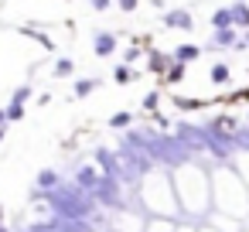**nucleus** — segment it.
<instances>
[{
	"instance_id": "obj_16",
	"label": "nucleus",
	"mask_w": 249,
	"mask_h": 232,
	"mask_svg": "<svg viewBox=\"0 0 249 232\" xmlns=\"http://www.w3.org/2000/svg\"><path fill=\"white\" fill-rule=\"evenodd\" d=\"M21 116H24V106L11 103V106H7V120H21Z\"/></svg>"
},
{
	"instance_id": "obj_12",
	"label": "nucleus",
	"mask_w": 249,
	"mask_h": 232,
	"mask_svg": "<svg viewBox=\"0 0 249 232\" xmlns=\"http://www.w3.org/2000/svg\"><path fill=\"white\" fill-rule=\"evenodd\" d=\"M181 75H184V65H181V62H171V69H167V82H181Z\"/></svg>"
},
{
	"instance_id": "obj_10",
	"label": "nucleus",
	"mask_w": 249,
	"mask_h": 232,
	"mask_svg": "<svg viewBox=\"0 0 249 232\" xmlns=\"http://www.w3.org/2000/svg\"><path fill=\"white\" fill-rule=\"evenodd\" d=\"M171 62H174V58H167V55H150V69H154V72H160V69H167Z\"/></svg>"
},
{
	"instance_id": "obj_1",
	"label": "nucleus",
	"mask_w": 249,
	"mask_h": 232,
	"mask_svg": "<svg viewBox=\"0 0 249 232\" xmlns=\"http://www.w3.org/2000/svg\"><path fill=\"white\" fill-rule=\"evenodd\" d=\"M215 184H218V201H222V208H229L235 218H246V208H249V201H246V195L239 191L242 184H239V181H235L229 171H218Z\"/></svg>"
},
{
	"instance_id": "obj_14",
	"label": "nucleus",
	"mask_w": 249,
	"mask_h": 232,
	"mask_svg": "<svg viewBox=\"0 0 249 232\" xmlns=\"http://www.w3.org/2000/svg\"><path fill=\"white\" fill-rule=\"evenodd\" d=\"M31 99V86H21V89H14V99L11 103H18V106H24Z\"/></svg>"
},
{
	"instance_id": "obj_18",
	"label": "nucleus",
	"mask_w": 249,
	"mask_h": 232,
	"mask_svg": "<svg viewBox=\"0 0 249 232\" xmlns=\"http://www.w3.org/2000/svg\"><path fill=\"white\" fill-rule=\"evenodd\" d=\"M109 123H113V126H126V123H130V113H116Z\"/></svg>"
},
{
	"instance_id": "obj_24",
	"label": "nucleus",
	"mask_w": 249,
	"mask_h": 232,
	"mask_svg": "<svg viewBox=\"0 0 249 232\" xmlns=\"http://www.w3.org/2000/svg\"><path fill=\"white\" fill-rule=\"evenodd\" d=\"M0 232H11V229H7V225H0Z\"/></svg>"
},
{
	"instance_id": "obj_17",
	"label": "nucleus",
	"mask_w": 249,
	"mask_h": 232,
	"mask_svg": "<svg viewBox=\"0 0 249 232\" xmlns=\"http://www.w3.org/2000/svg\"><path fill=\"white\" fill-rule=\"evenodd\" d=\"M69 72H72V62H69V58H62V62L55 65V75H69Z\"/></svg>"
},
{
	"instance_id": "obj_25",
	"label": "nucleus",
	"mask_w": 249,
	"mask_h": 232,
	"mask_svg": "<svg viewBox=\"0 0 249 232\" xmlns=\"http://www.w3.org/2000/svg\"><path fill=\"white\" fill-rule=\"evenodd\" d=\"M0 140H4V126H0Z\"/></svg>"
},
{
	"instance_id": "obj_3",
	"label": "nucleus",
	"mask_w": 249,
	"mask_h": 232,
	"mask_svg": "<svg viewBox=\"0 0 249 232\" xmlns=\"http://www.w3.org/2000/svg\"><path fill=\"white\" fill-rule=\"evenodd\" d=\"M164 24H167V28H181V31L195 28V24H191V14H188V11H167Z\"/></svg>"
},
{
	"instance_id": "obj_22",
	"label": "nucleus",
	"mask_w": 249,
	"mask_h": 232,
	"mask_svg": "<svg viewBox=\"0 0 249 232\" xmlns=\"http://www.w3.org/2000/svg\"><path fill=\"white\" fill-rule=\"evenodd\" d=\"M7 123V109H0V126H4Z\"/></svg>"
},
{
	"instance_id": "obj_9",
	"label": "nucleus",
	"mask_w": 249,
	"mask_h": 232,
	"mask_svg": "<svg viewBox=\"0 0 249 232\" xmlns=\"http://www.w3.org/2000/svg\"><path fill=\"white\" fill-rule=\"evenodd\" d=\"M147 232H174V222H167V218H154V222L147 225Z\"/></svg>"
},
{
	"instance_id": "obj_7",
	"label": "nucleus",
	"mask_w": 249,
	"mask_h": 232,
	"mask_svg": "<svg viewBox=\"0 0 249 232\" xmlns=\"http://www.w3.org/2000/svg\"><path fill=\"white\" fill-rule=\"evenodd\" d=\"M212 24H215V31H222V28H232V18H229V7H222V11H215V18H212Z\"/></svg>"
},
{
	"instance_id": "obj_6",
	"label": "nucleus",
	"mask_w": 249,
	"mask_h": 232,
	"mask_svg": "<svg viewBox=\"0 0 249 232\" xmlns=\"http://www.w3.org/2000/svg\"><path fill=\"white\" fill-rule=\"evenodd\" d=\"M198 55H201L198 45H181V48H174V62H181V65L191 62V58H198Z\"/></svg>"
},
{
	"instance_id": "obj_8",
	"label": "nucleus",
	"mask_w": 249,
	"mask_h": 232,
	"mask_svg": "<svg viewBox=\"0 0 249 232\" xmlns=\"http://www.w3.org/2000/svg\"><path fill=\"white\" fill-rule=\"evenodd\" d=\"M215 45H235V31H232V28L215 31Z\"/></svg>"
},
{
	"instance_id": "obj_19",
	"label": "nucleus",
	"mask_w": 249,
	"mask_h": 232,
	"mask_svg": "<svg viewBox=\"0 0 249 232\" xmlns=\"http://www.w3.org/2000/svg\"><path fill=\"white\" fill-rule=\"evenodd\" d=\"M137 58H140V48H130V52H126V65H130V62H137Z\"/></svg>"
},
{
	"instance_id": "obj_20",
	"label": "nucleus",
	"mask_w": 249,
	"mask_h": 232,
	"mask_svg": "<svg viewBox=\"0 0 249 232\" xmlns=\"http://www.w3.org/2000/svg\"><path fill=\"white\" fill-rule=\"evenodd\" d=\"M109 4H113V0H92V7H96V11H106Z\"/></svg>"
},
{
	"instance_id": "obj_13",
	"label": "nucleus",
	"mask_w": 249,
	"mask_h": 232,
	"mask_svg": "<svg viewBox=\"0 0 249 232\" xmlns=\"http://www.w3.org/2000/svg\"><path fill=\"white\" fill-rule=\"evenodd\" d=\"M96 89V79H82V82H75V96H89Z\"/></svg>"
},
{
	"instance_id": "obj_23",
	"label": "nucleus",
	"mask_w": 249,
	"mask_h": 232,
	"mask_svg": "<svg viewBox=\"0 0 249 232\" xmlns=\"http://www.w3.org/2000/svg\"><path fill=\"white\" fill-rule=\"evenodd\" d=\"M0 225H4V205H0Z\"/></svg>"
},
{
	"instance_id": "obj_21",
	"label": "nucleus",
	"mask_w": 249,
	"mask_h": 232,
	"mask_svg": "<svg viewBox=\"0 0 249 232\" xmlns=\"http://www.w3.org/2000/svg\"><path fill=\"white\" fill-rule=\"evenodd\" d=\"M116 4H120L123 11H133V7H137V0H116Z\"/></svg>"
},
{
	"instance_id": "obj_15",
	"label": "nucleus",
	"mask_w": 249,
	"mask_h": 232,
	"mask_svg": "<svg viewBox=\"0 0 249 232\" xmlns=\"http://www.w3.org/2000/svg\"><path fill=\"white\" fill-rule=\"evenodd\" d=\"M212 82H218V86L229 82V69H225V65H215V69H212Z\"/></svg>"
},
{
	"instance_id": "obj_4",
	"label": "nucleus",
	"mask_w": 249,
	"mask_h": 232,
	"mask_svg": "<svg viewBox=\"0 0 249 232\" xmlns=\"http://www.w3.org/2000/svg\"><path fill=\"white\" fill-rule=\"evenodd\" d=\"M229 18H232V28H249V7L246 4H232Z\"/></svg>"
},
{
	"instance_id": "obj_26",
	"label": "nucleus",
	"mask_w": 249,
	"mask_h": 232,
	"mask_svg": "<svg viewBox=\"0 0 249 232\" xmlns=\"http://www.w3.org/2000/svg\"><path fill=\"white\" fill-rule=\"evenodd\" d=\"M246 45H249V35H246Z\"/></svg>"
},
{
	"instance_id": "obj_11",
	"label": "nucleus",
	"mask_w": 249,
	"mask_h": 232,
	"mask_svg": "<svg viewBox=\"0 0 249 232\" xmlns=\"http://www.w3.org/2000/svg\"><path fill=\"white\" fill-rule=\"evenodd\" d=\"M113 79H116V82H123V86H126V82H130V79H133V72H130V65H116V72H113Z\"/></svg>"
},
{
	"instance_id": "obj_2",
	"label": "nucleus",
	"mask_w": 249,
	"mask_h": 232,
	"mask_svg": "<svg viewBox=\"0 0 249 232\" xmlns=\"http://www.w3.org/2000/svg\"><path fill=\"white\" fill-rule=\"evenodd\" d=\"M92 45H96V55H113L116 52V35H109V31H99L96 38H92Z\"/></svg>"
},
{
	"instance_id": "obj_5",
	"label": "nucleus",
	"mask_w": 249,
	"mask_h": 232,
	"mask_svg": "<svg viewBox=\"0 0 249 232\" xmlns=\"http://www.w3.org/2000/svg\"><path fill=\"white\" fill-rule=\"evenodd\" d=\"M52 188H58V171H52V167L38 171V191H52Z\"/></svg>"
}]
</instances>
